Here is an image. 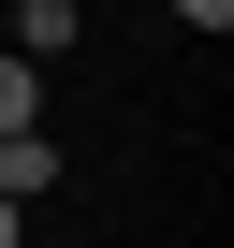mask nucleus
<instances>
[{
    "instance_id": "f257e3e1",
    "label": "nucleus",
    "mask_w": 234,
    "mask_h": 248,
    "mask_svg": "<svg viewBox=\"0 0 234 248\" xmlns=\"http://www.w3.org/2000/svg\"><path fill=\"white\" fill-rule=\"evenodd\" d=\"M88 44V0H15V59H73Z\"/></svg>"
},
{
    "instance_id": "f03ea898",
    "label": "nucleus",
    "mask_w": 234,
    "mask_h": 248,
    "mask_svg": "<svg viewBox=\"0 0 234 248\" xmlns=\"http://www.w3.org/2000/svg\"><path fill=\"white\" fill-rule=\"evenodd\" d=\"M44 190H59V146L44 132H0V204H44Z\"/></svg>"
},
{
    "instance_id": "7ed1b4c3",
    "label": "nucleus",
    "mask_w": 234,
    "mask_h": 248,
    "mask_svg": "<svg viewBox=\"0 0 234 248\" xmlns=\"http://www.w3.org/2000/svg\"><path fill=\"white\" fill-rule=\"evenodd\" d=\"M0 132H44V59L0 44Z\"/></svg>"
},
{
    "instance_id": "20e7f679",
    "label": "nucleus",
    "mask_w": 234,
    "mask_h": 248,
    "mask_svg": "<svg viewBox=\"0 0 234 248\" xmlns=\"http://www.w3.org/2000/svg\"><path fill=\"white\" fill-rule=\"evenodd\" d=\"M176 15H190V30H234V0H176Z\"/></svg>"
},
{
    "instance_id": "39448f33",
    "label": "nucleus",
    "mask_w": 234,
    "mask_h": 248,
    "mask_svg": "<svg viewBox=\"0 0 234 248\" xmlns=\"http://www.w3.org/2000/svg\"><path fill=\"white\" fill-rule=\"evenodd\" d=\"M0 248H30V204H0Z\"/></svg>"
}]
</instances>
